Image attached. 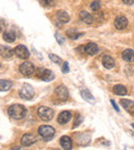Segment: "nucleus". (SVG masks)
Returning <instances> with one entry per match:
<instances>
[{
	"instance_id": "obj_8",
	"label": "nucleus",
	"mask_w": 134,
	"mask_h": 150,
	"mask_svg": "<svg viewBox=\"0 0 134 150\" xmlns=\"http://www.w3.org/2000/svg\"><path fill=\"white\" fill-rule=\"evenodd\" d=\"M35 142H36V138H35V136H33L32 134H25L21 139L22 145L25 146V147L31 146L32 144H34Z\"/></svg>"
},
{
	"instance_id": "obj_4",
	"label": "nucleus",
	"mask_w": 134,
	"mask_h": 150,
	"mask_svg": "<svg viewBox=\"0 0 134 150\" xmlns=\"http://www.w3.org/2000/svg\"><path fill=\"white\" fill-rule=\"evenodd\" d=\"M20 96L25 100H31L34 96V90L30 84L25 83L20 90Z\"/></svg>"
},
{
	"instance_id": "obj_30",
	"label": "nucleus",
	"mask_w": 134,
	"mask_h": 150,
	"mask_svg": "<svg viewBox=\"0 0 134 150\" xmlns=\"http://www.w3.org/2000/svg\"><path fill=\"white\" fill-rule=\"evenodd\" d=\"M56 38H57V40H58V42L60 44H62L63 42H64V39H63V38H61L60 37V35H59L58 33H56Z\"/></svg>"
},
{
	"instance_id": "obj_18",
	"label": "nucleus",
	"mask_w": 134,
	"mask_h": 150,
	"mask_svg": "<svg viewBox=\"0 0 134 150\" xmlns=\"http://www.w3.org/2000/svg\"><path fill=\"white\" fill-rule=\"evenodd\" d=\"M122 57L123 59L128 63H132L134 62V50H126L123 52L122 54Z\"/></svg>"
},
{
	"instance_id": "obj_25",
	"label": "nucleus",
	"mask_w": 134,
	"mask_h": 150,
	"mask_svg": "<svg viewBox=\"0 0 134 150\" xmlns=\"http://www.w3.org/2000/svg\"><path fill=\"white\" fill-rule=\"evenodd\" d=\"M48 58H50V60L52 61V62L56 63V64H60V63H61V59L59 58L58 56H56V54H48Z\"/></svg>"
},
{
	"instance_id": "obj_21",
	"label": "nucleus",
	"mask_w": 134,
	"mask_h": 150,
	"mask_svg": "<svg viewBox=\"0 0 134 150\" xmlns=\"http://www.w3.org/2000/svg\"><path fill=\"white\" fill-rule=\"evenodd\" d=\"M113 91L115 95H119V96H124V95L127 94V88H126L124 86H121V84L115 86L113 88Z\"/></svg>"
},
{
	"instance_id": "obj_22",
	"label": "nucleus",
	"mask_w": 134,
	"mask_h": 150,
	"mask_svg": "<svg viewBox=\"0 0 134 150\" xmlns=\"http://www.w3.org/2000/svg\"><path fill=\"white\" fill-rule=\"evenodd\" d=\"M81 95H82L83 99H84V100H86L87 102L94 103V97L91 95V93L89 92L88 90H82V92H81Z\"/></svg>"
},
{
	"instance_id": "obj_10",
	"label": "nucleus",
	"mask_w": 134,
	"mask_h": 150,
	"mask_svg": "<svg viewBox=\"0 0 134 150\" xmlns=\"http://www.w3.org/2000/svg\"><path fill=\"white\" fill-rule=\"evenodd\" d=\"M56 95L60 100L65 101L67 98H68V90L66 88V86H60L56 88Z\"/></svg>"
},
{
	"instance_id": "obj_23",
	"label": "nucleus",
	"mask_w": 134,
	"mask_h": 150,
	"mask_svg": "<svg viewBox=\"0 0 134 150\" xmlns=\"http://www.w3.org/2000/svg\"><path fill=\"white\" fill-rule=\"evenodd\" d=\"M3 39L6 42H14L16 40V35L13 32H4L3 33Z\"/></svg>"
},
{
	"instance_id": "obj_14",
	"label": "nucleus",
	"mask_w": 134,
	"mask_h": 150,
	"mask_svg": "<svg viewBox=\"0 0 134 150\" xmlns=\"http://www.w3.org/2000/svg\"><path fill=\"white\" fill-rule=\"evenodd\" d=\"M60 144L65 150H70L72 148V140L68 136H63L60 139Z\"/></svg>"
},
{
	"instance_id": "obj_3",
	"label": "nucleus",
	"mask_w": 134,
	"mask_h": 150,
	"mask_svg": "<svg viewBox=\"0 0 134 150\" xmlns=\"http://www.w3.org/2000/svg\"><path fill=\"white\" fill-rule=\"evenodd\" d=\"M37 113H38V116L44 121L51 120L53 118V116H54V110L46 106L39 107L37 110Z\"/></svg>"
},
{
	"instance_id": "obj_29",
	"label": "nucleus",
	"mask_w": 134,
	"mask_h": 150,
	"mask_svg": "<svg viewBox=\"0 0 134 150\" xmlns=\"http://www.w3.org/2000/svg\"><path fill=\"white\" fill-rule=\"evenodd\" d=\"M80 122H81V116L78 114V115H76V121L73 123V127H78V125H80Z\"/></svg>"
},
{
	"instance_id": "obj_2",
	"label": "nucleus",
	"mask_w": 134,
	"mask_h": 150,
	"mask_svg": "<svg viewBox=\"0 0 134 150\" xmlns=\"http://www.w3.org/2000/svg\"><path fill=\"white\" fill-rule=\"evenodd\" d=\"M38 133L44 141H50L55 135V129L50 125H41L38 129Z\"/></svg>"
},
{
	"instance_id": "obj_32",
	"label": "nucleus",
	"mask_w": 134,
	"mask_h": 150,
	"mask_svg": "<svg viewBox=\"0 0 134 150\" xmlns=\"http://www.w3.org/2000/svg\"><path fill=\"white\" fill-rule=\"evenodd\" d=\"M111 104H113V107H115V110H117V111H119V108H118L117 104H115V102H113V100H111Z\"/></svg>"
},
{
	"instance_id": "obj_7",
	"label": "nucleus",
	"mask_w": 134,
	"mask_h": 150,
	"mask_svg": "<svg viewBox=\"0 0 134 150\" xmlns=\"http://www.w3.org/2000/svg\"><path fill=\"white\" fill-rule=\"evenodd\" d=\"M39 77L44 81H51L55 78L54 73L48 69H39Z\"/></svg>"
},
{
	"instance_id": "obj_24",
	"label": "nucleus",
	"mask_w": 134,
	"mask_h": 150,
	"mask_svg": "<svg viewBox=\"0 0 134 150\" xmlns=\"http://www.w3.org/2000/svg\"><path fill=\"white\" fill-rule=\"evenodd\" d=\"M67 35H68V37L70 39H76V38L82 35V33H78L76 31H73V30H69V31L67 32Z\"/></svg>"
},
{
	"instance_id": "obj_33",
	"label": "nucleus",
	"mask_w": 134,
	"mask_h": 150,
	"mask_svg": "<svg viewBox=\"0 0 134 150\" xmlns=\"http://www.w3.org/2000/svg\"><path fill=\"white\" fill-rule=\"evenodd\" d=\"M1 31H2V29H1V27H0V33H1Z\"/></svg>"
},
{
	"instance_id": "obj_26",
	"label": "nucleus",
	"mask_w": 134,
	"mask_h": 150,
	"mask_svg": "<svg viewBox=\"0 0 134 150\" xmlns=\"http://www.w3.org/2000/svg\"><path fill=\"white\" fill-rule=\"evenodd\" d=\"M91 9L94 11H97L98 9H100V2L99 1H94L91 4Z\"/></svg>"
},
{
	"instance_id": "obj_35",
	"label": "nucleus",
	"mask_w": 134,
	"mask_h": 150,
	"mask_svg": "<svg viewBox=\"0 0 134 150\" xmlns=\"http://www.w3.org/2000/svg\"><path fill=\"white\" fill-rule=\"evenodd\" d=\"M0 67H1V65H0Z\"/></svg>"
},
{
	"instance_id": "obj_1",
	"label": "nucleus",
	"mask_w": 134,
	"mask_h": 150,
	"mask_svg": "<svg viewBox=\"0 0 134 150\" xmlns=\"http://www.w3.org/2000/svg\"><path fill=\"white\" fill-rule=\"evenodd\" d=\"M26 113H27V110L26 108L21 104H15L11 105L9 108V114L11 118L14 119H22L25 117Z\"/></svg>"
},
{
	"instance_id": "obj_12",
	"label": "nucleus",
	"mask_w": 134,
	"mask_h": 150,
	"mask_svg": "<svg viewBox=\"0 0 134 150\" xmlns=\"http://www.w3.org/2000/svg\"><path fill=\"white\" fill-rule=\"evenodd\" d=\"M15 54V52L13 50V48L9 47V46L0 45V56L4 59H9L13 57V54Z\"/></svg>"
},
{
	"instance_id": "obj_11",
	"label": "nucleus",
	"mask_w": 134,
	"mask_h": 150,
	"mask_svg": "<svg viewBox=\"0 0 134 150\" xmlns=\"http://www.w3.org/2000/svg\"><path fill=\"white\" fill-rule=\"evenodd\" d=\"M120 104L125 108L126 111H128L132 116H134V103L132 102V101L128 100V99H125V100L120 101Z\"/></svg>"
},
{
	"instance_id": "obj_28",
	"label": "nucleus",
	"mask_w": 134,
	"mask_h": 150,
	"mask_svg": "<svg viewBox=\"0 0 134 150\" xmlns=\"http://www.w3.org/2000/svg\"><path fill=\"white\" fill-rule=\"evenodd\" d=\"M62 71L64 73L69 72V67H68V63H64V65H63V68H62Z\"/></svg>"
},
{
	"instance_id": "obj_15",
	"label": "nucleus",
	"mask_w": 134,
	"mask_h": 150,
	"mask_svg": "<svg viewBox=\"0 0 134 150\" xmlns=\"http://www.w3.org/2000/svg\"><path fill=\"white\" fill-rule=\"evenodd\" d=\"M98 50H99L98 45H97L96 43H93V42L88 43L85 46V52H86L87 54H89V56H93V54H97Z\"/></svg>"
},
{
	"instance_id": "obj_34",
	"label": "nucleus",
	"mask_w": 134,
	"mask_h": 150,
	"mask_svg": "<svg viewBox=\"0 0 134 150\" xmlns=\"http://www.w3.org/2000/svg\"><path fill=\"white\" fill-rule=\"evenodd\" d=\"M132 127H134V123H133V125H132Z\"/></svg>"
},
{
	"instance_id": "obj_9",
	"label": "nucleus",
	"mask_w": 134,
	"mask_h": 150,
	"mask_svg": "<svg viewBox=\"0 0 134 150\" xmlns=\"http://www.w3.org/2000/svg\"><path fill=\"white\" fill-rule=\"evenodd\" d=\"M115 26L118 30H123L128 26V20L123 16H119L115 20Z\"/></svg>"
},
{
	"instance_id": "obj_17",
	"label": "nucleus",
	"mask_w": 134,
	"mask_h": 150,
	"mask_svg": "<svg viewBox=\"0 0 134 150\" xmlns=\"http://www.w3.org/2000/svg\"><path fill=\"white\" fill-rule=\"evenodd\" d=\"M102 64L105 68L111 69L115 66V60H113V58L110 56H104L102 59Z\"/></svg>"
},
{
	"instance_id": "obj_19",
	"label": "nucleus",
	"mask_w": 134,
	"mask_h": 150,
	"mask_svg": "<svg viewBox=\"0 0 134 150\" xmlns=\"http://www.w3.org/2000/svg\"><path fill=\"white\" fill-rule=\"evenodd\" d=\"M80 18L83 22L86 24H92L93 23V17L86 11H82L80 13Z\"/></svg>"
},
{
	"instance_id": "obj_27",
	"label": "nucleus",
	"mask_w": 134,
	"mask_h": 150,
	"mask_svg": "<svg viewBox=\"0 0 134 150\" xmlns=\"http://www.w3.org/2000/svg\"><path fill=\"white\" fill-rule=\"evenodd\" d=\"M41 3L46 6H53L56 3V0H41Z\"/></svg>"
},
{
	"instance_id": "obj_6",
	"label": "nucleus",
	"mask_w": 134,
	"mask_h": 150,
	"mask_svg": "<svg viewBox=\"0 0 134 150\" xmlns=\"http://www.w3.org/2000/svg\"><path fill=\"white\" fill-rule=\"evenodd\" d=\"M15 54H16V56L18 57V58H20V59H28L29 58V56H30V54H29V50H28V48L26 47L25 45H22V44H20V45H18L17 47L15 48Z\"/></svg>"
},
{
	"instance_id": "obj_16",
	"label": "nucleus",
	"mask_w": 134,
	"mask_h": 150,
	"mask_svg": "<svg viewBox=\"0 0 134 150\" xmlns=\"http://www.w3.org/2000/svg\"><path fill=\"white\" fill-rule=\"evenodd\" d=\"M57 20L60 22L61 24H65V23H68L70 20L69 15L64 11H60L58 13H57Z\"/></svg>"
},
{
	"instance_id": "obj_31",
	"label": "nucleus",
	"mask_w": 134,
	"mask_h": 150,
	"mask_svg": "<svg viewBox=\"0 0 134 150\" xmlns=\"http://www.w3.org/2000/svg\"><path fill=\"white\" fill-rule=\"evenodd\" d=\"M123 2L127 5H131L134 3V0H123Z\"/></svg>"
},
{
	"instance_id": "obj_13",
	"label": "nucleus",
	"mask_w": 134,
	"mask_h": 150,
	"mask_svg": "<svg viewBox=\"0 0 134 150\" xmlns=\"http://www.w3.org/2000/svg\"><path fill=\"white\" fill-rule=\"evenodd\" d=\"M70 118H71V113L69 111H63L58 115V122L60 125H64V123L68 122Z\"/></svg>"
},
{
	"instance_id": "obj_20",
	"label": "nucleus",
	"mask_w": 134,
	"mask_h": 150,
	"mask_svg": "<svg viewBox=\"0 0 134 150\" xmlns=\"http://www.w3.org/2000/svg\"><path fill=\"white\" fill-rule=\"evenodd\" d=\"M13 83L11 81L6 79H0V92H5V91H9L11 88Z\"/></svg>"
},
{
	"instance_id": "obj_5",
	"label": "nucleus",
	"mask_w": 134,
	"mask_h": 150,
	"mask_svg": "<svg viewBox=\"0 0 134 150\" xmlns=\"http://www.w3.org/2000/svg\"><path fill=\"white\" fill-rule=\"evenodd\" d=\"M20 72L25 76H30L34 73V66L32 63L25 62L20 66Z\"/></svg>"
}]
</instances>
